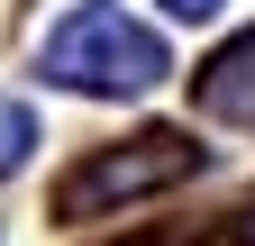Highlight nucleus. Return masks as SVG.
I'll list each match as a JSON object with an SVG mask.
<instances>
[{
	"instance_id": "obj_1",
	"label": "nucleus",
	"mask_w": 255,
	"mask_h": 246,
	"mask_svg": "<svg viewBox=\"0 0 255 246\" xmlns=\"http://www.w3.org/2000/svg\"><path fill=\"white\" fill-rule=\"evenodd\" d=\"M155 73H164V46L110 0H82L46 37V82H64V91H146Z\"/></svg>"
},
{
	"instance_id": "obj_2",
	"label": "nucleus",
	"mask_w": 255,
	"mask_h": 246,
	"mask_svg": "<svg viewBox=\"0 0 255 246\" xmlns=\"http://www.w3.org/2000/svg\"><path fill=\"white\" fill-rule=\"evenodd\" d=\"M201 164V146H191L182 128H146V137H128L110 146V155H91L55 182V219H101L110 201H146V192H173V182Z\"/></svg>"
},
{
	"instance_id": "obj_3",
	"label": "nucleus",
	"mask_w": 255,
	"mask_h": 246,
	"mask_svg": "<svg viewBox=\"0 0 255 246\" xmlns=\"http://www.w3.org/2000/svg\"><path fill=\"white\" fill-rule=\"evenodd\" d=\"M191 101H201L210 119H237V128H255V27H246V37H228L201 73H191Z\"/></svg>"
},
{
	"instance_id": "obj_4",
	"label": "nucleus",
	"mask_w": 255,
	"mask_h": 246,
	"mask_svg": "<svg viewBox=\"0 0 255 246\" xmlns=\"http://www.w3.org/2000/svg\"><path fill=\"white\" fill-rule=\"evenodd\" d=\"M27 146H37V119H27V101H0V173L27 164Z\"/></svg>"
},
{
	"instance_id": "obj_5",
	"label": "nucleus",
	"mask_w": 255,
	"mask_h": 246,
	"mask_svg": "<svg viewBox=\"0 0 255 246\" xmlns=\"http://www.w3.org/2000/svg\"><path fill=\"white\" fill-rule=\"evenodd\" d=\"M164 9H173V18H210L219 0H164Z\"/></svg>"
},
{
	"instance_id": "obj_6",
	"label": "nucleus",
	"mask_w": 255,
	"mask_h": 246,
	"mask_svg": "<svg viewBox=\"0 0 255 246\" xmlns=\"http://www.w3.org/2000/svg\"><path fill=\"white\" fill-rule=\"evenodd\" d=\"M237 237H246V246H255V201H246V219H237Z\"/></svg>"
}]
</instances>
